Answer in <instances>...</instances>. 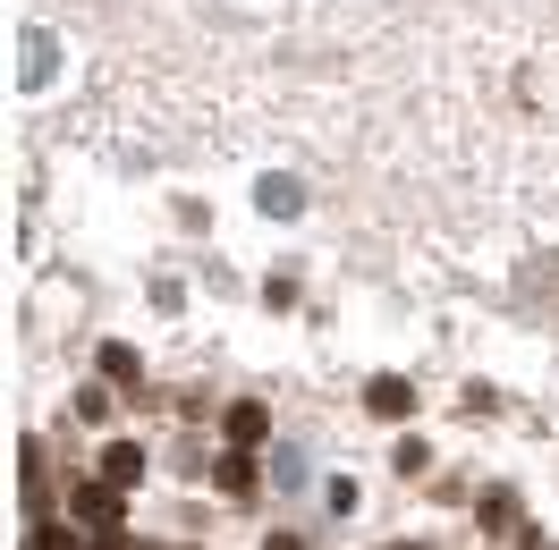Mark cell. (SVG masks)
Returning <instances> with one entry per match:
<instances>
[{
    "label": "cell",
    "mask_w": 559,
    "mask_h": 550,
    "mask_svg": "<svg viewBox=\"0 0 559 550\" xmlns=\"http://www.w3.org/2000/svg\"><path fill=\"white\" fill-rule=\"evenodd\" d=\"M229 441H238V449L263 441V407H229Z\"/></svg>",
    "instance_id": "5b68a950"
},
{
    "label": "cell",
    "mask_w": 559,
    "mask_h": 550,
    "mask_svg": "<svg viewBox=\"0 0 559 550\" xmlns=\"http://www.w3.org/2000/svg\"><path fill=\"white\" fill-rule=\"evenodd\" d=\"M263 550H297V542H263Z\"/></svg>",
    "instance_id": "52a82bcc"
},
{
    "label": "cell",
    "mask_w": 559,
    "mask_h": 550,
    "mask_svg": "<svg viewBox=\"0 0 559 550\" xmlns=\"http://www.w3.org/2000/svg\"><path fill=\"white\" fill-rule=\"evenodd\" d=\"M136 475H144V449H136V441H110V449H103V482H119V491H128Z\"/></svg>",
    "instance_id": "6da1fadb"
},
{
    "label": "cell",
    "mask_w": 559,
    "mask_h": 550,
    "mask_svg": "<svg viewBox=\"0 0 559 550\" xmlns=\"http://www.w3.org/2000/svg\"><path fill=\"white\" fill-rule=\"evenodd\" d=\"M221 491H254V457H246V449L221 457Z\"/></svg>",
    "instance_id": "277c9868"
},
{
    "label": "cell",
    "mask_w": 559,
    "mask_h": 550,
    "mask_svg": "<svg viewBox=\"0 0 559 550\" xmlns=\"http://www.w3.org/2000/svg\"><path fill=\"white\" fill-rule=\"evenodd\" d=\"M76 516H85V525H110V516H119V482H85V491H76Z\"/></svg>",
    "instance_id": "7a4b0ae2"
},
{
    "label": "cell",
    "mask_w": 559,
    "mask_h": 550,
    "mask_svg": "<svg viewBox=\"0 0 559 550\" xmlns=\"http://www.w3.org/2000/svg\"><path fill=\"white\" fill-rule=\"evenodd\" d=\"M26 550H76V534H69V525H43V534H35Z\"/></svg>",
    "instance_id": "8992f818"
},
{
    "label": "cell",
    "mask_w": 559,
    "mask_h": 550,
    "mask_svg": "<svg viewBox=\"0 0 559 550\" xmlns=\"http://www.w3.org/2000/svg\"><path fill=\"white\" fill-rule=\"evenodd\" d=\"M365 407H373V415H390V423H399V415L416 407V398H407V381H373V390H365Z\"/></svg>",
    "instance_id": "3957f363"
}]
</instances>
